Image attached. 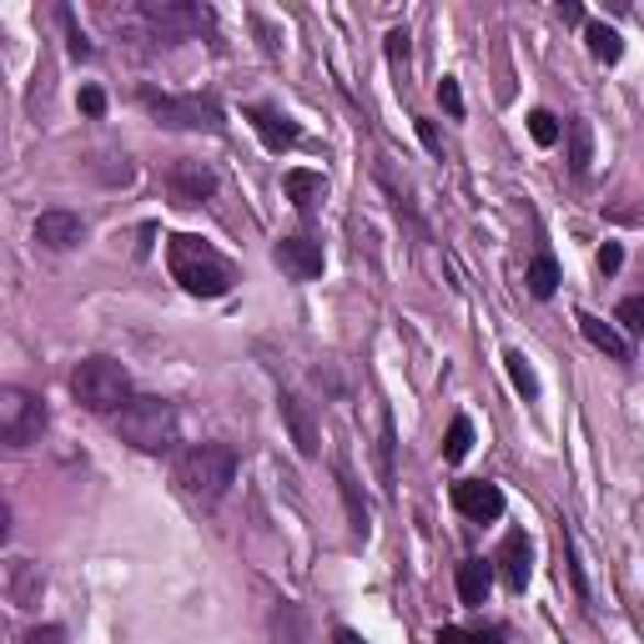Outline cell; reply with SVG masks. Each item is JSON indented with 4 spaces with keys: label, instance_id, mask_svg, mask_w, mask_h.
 <instances>
[{
    "label": "cell",
    "instance_id": "obj_15",
    "mask_svg": "<svg viewBox=\"0 0 644 644\" xmlns=\"http://www.w3.org/2000/svg\"><path fill=\"white\" fill-rule=\"evenodd\" d=\"M579 333L589 337V343L604 353V358H614V363H630V337L614 327V322H604V318H595V312H579Z\"/></svg>",
    "mask_w": 644,
    "mask_h": 644
},
{
    "label": "cell",
    "instance_id": "obj_1",
    "mask_svg": "<svg viewBox=\"0 0 644 644\" xmlns=\"http://www.w3.org/2000/svg\"><path fill=\"white\" fill-rule=\"evenodd\" d=\"M167 267L191 298H227L232 282H237V267L212 247V242L191 237V232H177L167 242Z\"/></svg>",
    "mask_w": 644,
    "mask_h": 644
},
{
    "label": "cell",
    "instance_id": "obj_6",
    "mask_svg": "<svg viewBox=\"0 0 644 644\" xmlns=\"http://www.w3.org/2000/svg\"><path fill=\"white\" fill-rule=\"evenodd\" d=\"M46 433V403L25 388H0V438L11 448H31Z\"/></svg>",
    "mask_w": 644,
    "mask_h": 644
},
{
    "label": "cell",
    "instance_id": "obj_25",
    "mask_svg": "<svg viewBox=\"0 0 644 644\" xmlns=\"http://www.w3.org/2000/svg\"><path fill=\"white\" fill-rule=\"evenodd\" d=\"M438 101H443V111H448V116H464V91H458L454 76H443V81H438Z\"/></svg>",
    "mask_w": 644,
    "mask_h": 644
},
{
    "label": "cell",
    "instance_id": "obj_24",
    "mask_svg": "<svg viewBox=\"0 0 644 644\" xmlns=\"http://www.w3.org/2000/svg\"><path fill=\"white\" fill-rule=\"evenodd\" d=\"M529 136H534L538 146H554L559 142V116H554V111H529Z\"/></svg>",
    "mask_w": 644,
    "mask_h": 644
},
{
    "label": "cell",
    "instance_id": "obj_13",
    "mask_svg": "<svg viewBox=\"0 0 644 644\" xmlns=\"http://www.w3.org/2000/svg\"><path fill=\"white\" fill-rule=\"evenodd\" d=\"M247 121L257 126V136H263L273 152H287V146H298V142H302L298 126H292L282 111H273V107H247Z\"/></svg>",
    "mask_w": 644,
    "mask_h": 644
},
{
    "label": "cell",
    "instance_id": "obj_36",
    "mask_svg": "<svg viewBox=\"0 0 644 644\" xmlns=\"http://www.w3.org/2000/svg\"><path fill=\"white\" fill-rule=\"evenodd\" d=\"M474 644H503V640H499V630H489V634H478Z\"/></svg>",
    "mask_w": 644,
    "mask_h": 644
},
{
    "label": "cell",
    "instance_id": "obj_16",
    "mask_svg": "<svg viewBox=\"0 0 644 644\" xmlns=\"http://www.w3.org/2000/svg\"><path fill=\"white\" fill-rule=\"evenodd\" d=\"M282 187H287V197H292L298 212H318V202L327 197V177H322V171H308V167H292L282 177Z\"/></svg>",
    "mask_w": 644,
    "mask_h": 644
},
{
    "label": "cell",
    "instance_id": "obj_27",
    "mask_svg": "<svg viewBox=\"0 0 644 644\" xmlns=\"http://www.w3.org/2000/svg\"><path fill=\"white\" fill-rule=\"evenodd\" d=\"M388 60L398 71H408V31H388Z\"/></svg>",
    "mask_w": 644,
    "mask_h": 644
},
{
    "label": "cell",
    "instance_id": "obj_2",
    "mask_svg": "<svg viewBox=\"0 0 644 644\" xmlns=\"http://www.w3.org/2000/svg\"><path fill=\"white\" fill-rule=\"evenodd\" d=\"M177 484L191 499L216 503L237 484V448H227V443H191L187 454L177 458Z\"/></svg>",
    "mask_w": 644,
    "mask_h": 644
},
{
    "label": "cell",
    "instance_id": "obj_22",
    "mask_svg": "<svg viewBox=\"0 0 644 644\" xmlns=\"http://www.w3.org/2000/svg\"><path fill=\"white\" fill-rule=\"evenodd\" d=\"M503 363H509V378H513V388L524 393V403H534V398H538V373L529 368V358H524V353H509Z\"/></svg>",
    "mask_w": 644,
    "mask_h": 644
},
{
    "label": "cell",
    "instance_id": "obj_34",
    "mask_svg": "<svg viewBox=\"0 0 644 644\" xmlns=\"http://www.w3.org/2000/svg\"><path fill=\"white\" fill-rule=\"evenodd\" d=\"M559 21L579 25V21H585V5H579V0H559Z\"/></svg>",
    "mask_w": 644,
    "mask_h": 644
},
{
    "label": "cell",
    "instance_id": "obj_7",
    "mask_svg": "<svg viewBox=\"0 0 644 644\" xmlns=\"http://www.w3.org/2000/svg\"><path fill=\"white\" fill-rule=\"evenodd\" d=\"M273 263L282 267L287 277H298V282H312V277H322L327 257H322V242H312V237H282V242L273 247Z\"/></svg>",
    "mask_w": 644,
    "mask_h": 644
},
{
    "label": "cell",
    "instance_id": "obj_21",
    "mask_svg": "<svg viewBox=\"0 0 644 644\" xmlns=\"http://www.w3.org/2000/svg\"><path fill=\"white\" fill-rule=\"evenodd\" d=\"M468 448H474V423L458 413L454 423H448V438H443V458H448V464H464Z\"/></svg>",
    "mask_w": 644,
    "mask_h": 644
},
{
    "label": "cell",
    "instance_id": "obj_12",
    "mask_svg": "<svg viewBox=\"0 0 644 644\" xmlns=\"http://www.w3.org/2000/svg\"><path fill=\"white\" fill-rule=\"evenodd\" d=\"M282 423H287V433H292V443H298V454L302 458H318V448H322V433H318V418H312V408L302 403L298 393H287L282 388Z\"/></svg>",
    "mask_w": 644,
    "mask_h": 644
},
{
    "label": "cell",
    "instance_id": "obj_32",
    "mask_svg": "<svg viewBox=\"0 0 644 644\" xmlns=\"http://www.w3.org/2000/svg\"><path fill=\"white\" fill-rule=\"evenodd\" d=\"M478 634H468V630H458V624H443L438 634H433V644H474Z\"/></svg>",
    "mask_w": 644,
    "mask_h": 644
},
{
    "label": "cell",
    "instance_id": "obj_5",
    "mask_svg": "<svg viewBox=\"0 0 644 644\" xmlns=\"http://www.w3.org/2000/svg\"><path fill=\"white\" fill-rule=\"evenodd\" d=\"M142 107L152 111L162 126H181V132H222V111L207 96H171L156 91V86H142Z\"/></svg>",
    "mask_w": 644,
    "mask_h": 644
},
{
    "label": "cell",
    "instance_id": "obj_4",
    "mask_svg": "<svg viewBox=\"0 0 644 644\" xmlns=\"http://www.w3.org/2000/svg\"><path fill=\"white\" fill-rule=\"evenodd\" d=\"M71 398L86 413H121L132 403V373L121 368L116 358H86L71 373Z\"/></svg>",
    "mask_w": 644,
    "mask_h": 644
},
{
    "label": "cell",
    "instance_id": "obj_8",
    "mask_svg": "<svg viewBox=\"0 0 644 644\" xmlns=\"http://www.w3.org/2000/svg\"><path fill=\"white\" fill-rule=\"evenodd\" d=\"M36 242L51 252H71L86 242V216L81 212H66V207H51V212L36 216Z\"/></svg>",
    "mask_w": 644,
    "mask_h": 644
},
{
    "label": "cell",
    "instance_id": "obj_28",
    "mask_svg": "<svg viewBox=\"0 0 644 644\" xmlns=\"http://www.w3.org/2000/svg\"><path fill=\"white\" fill-rule=\"evenodd\" d=\"M21 644H66V630H60V624H41V630H31Z\"/></svg>",
    "mask_w": 644,
    "mask_h": 644
},
{
    "label": "cell",
    "instance_id": "obj_33",
    "mask_svg": "<svg viewBox=\"0 0 644 644\" xmlns=\"http://www.w3.org/2000/svg\"><path fill=\"white\" fill-rule=\"evenodd\" d=\"M418 136H423V146H429L433 156H443V136H438V126H433V121H418Z\"/></svg>",
    "mask_w": 644,
    "mask_h": 644
},
{
    "label": "cell",
    "instance_id": "obj_14",
    "mask_svg": "<svg viewBox=\"0 0 644 644\" xmlns=\"http://www.w3.org/2000/svg\"><path fill=\"white\" fill-rule=\"evenodd\" d=\"M5 589H11L15 609H36L41 595H46V579H41V569L31 559H11V569H5Z\"/></svg>",
    "mask_w": 644,
    "mask_h": 644
},
{
    "label": "cell",
    "instance_id": "obj_10",
    "mask_svg": "<svg viewBox=\"0 0 644 644\" xmlns=\"http://www.w3.org/2000/svg\"><path fill=\"white\" fill-rule=\"evenodd\" d=\"M499 574H503V585L513 589V595H524L529 589V574H534V544H529L524 529H513L509 538L499 544Z\"/></svg>",
    "mask_w": 644,
    "mask_h": 644
},
{
    "label": "cell",
    "instance_id": "obj_9",
    "mask_svg": "<svg viewBox=\"0 0 644 644\" xmlns=\"http://www.w3.org/2000/svg\"><path fill=\"white\" fill-rule=\"evenodd\" d=\"M454 509L464 519H474V524H493L503 513V489L499 484H484V478H468V484L454 489Z\"/></svg>",
    "mask_w": 644,
    "mask_h": 644
},
{
    "label": "cell",
    "instance_id": "obj_30",
    "mask_svg": "<svg viewBox=\"0 0 644 644\" xmlns=\"http://www.w3.org/2000/svg\"><path fill=\"white\" fill-rule=\"evenodd\" d=\"M81 111L86 116H107V96H101V86H86L81 91Z\"/></svg>",
    "mask_w": 644,
    "mask_h": 644
},
{
    "label": "cell",
    "instance_id": "obj_17",
    "mask_svg": "<svg viewBox=\"0 0 644 644\" xmlns=\"http://www.w3.org/2000/svg\"><path fill=\"white\" fill-rule=\"evenodd\" d=\"M489 585H493V564H484V559H464V564H458V599H464L468 609H484Z\"/></svg>",
    "mask_w": 644,
    "mask_h": 644
},
{
    "label": "cell",
    "instance_id": "obj_20",
    "mask_svg": "<svg viewBox=\"0 0 644 644\" xmlns=\"http://www.w3.org/2000/svg\"><path fill=\"white\" fill-rule=\"evenodd\" d=\"M524 282L534 298H554V292H559V263H554V257H534Z\"/></svg>",
    "mask_w": 644,
    "mask_h": 644
},
{
    "label": "cell",
    "instance_id": "obj_26",
    "mask_svg": "<svg viewBox=\"0 0 644 644\" xmlns=\"http://www.w3.org/2000/svg\"><path fill=\"white\" fill-rule=\"evenodd\" d=\"M620 322L630 327L634 337H644V298H624L620 302Z\"/></svg>",
    "mask_w": 644,
    "mask_h": 644
},
{
    "label": "cell",
    "instance_id": "obj_3",
    "mask_svg": "<svg viewBox=\"0 0 644 644\" xmlns=\"http://www.w3.org/2000/svg\"><path fill=\"white\" fill-rule=\"evenodd\" d=\"M116 433L121 443H132L142 454H171L181 438V418L167 398H132L116 413Z\"/></svg>",
    "mask_w": 644,
    "mask_h": 644
},
{
    "label": "cell",
    "instance_id": "obj_23",
    "mask_svg": "<svg viewBox=\"0 0 644 644\" xmlns=\"http://www.w3.org/2000/svg\"><path fill=\"white\" fill-rule=\"evenodd\" d=\"M337 484H343V499H347V513H353V534H368V509L358 503V484H353V474H347L343 464H337Z\"/></svg>",
    "mask_w": 644,
    "mask_h": 644
},
{
    "label": "cell",
    "instance_id": "obj_11",
    "mask_svg": "<svg viewBox=\"0 0 644 644\" xmlns=\"http://www.w3.org/2000/svg\"><path fill=\"white\" fill-rule=\"evenodd\" d=\"M167 187H171V197H177L181 207H202L207 197L216 191V171L207 167V162H177L171 177H167Z\"/></svg>",
    "mask_w": 644,
    "mask_h": 644
},
{
    "label": "cell",
    "instance_id": "obj_29",
    "mask_svg": "<svg viewBox=\"0 0 644 644\" xmlns=\"http://www.w3.org/2000/svg\"><path fill=\"white\" fill-rule=\"evenodd\" d=\"M620 263H624V247L620 242H604L599 247V273H620Z\"/></svg>",
    "mask_w": 644,
    "mask_h": 644
},
{
    "label": "cell",
    "instance_id": "obj_31",
    "mask_svg": "<svg viewBox=\"0 0 644 644\" xmlns=\"http://www.w3.org/2000/svg\"><path fill=\"white\" fill-rule=\"evenodd\" d=\"M60 25L71 31V56H91V46H86V36L76 31V15H71V11H60Z\"/></svg>",
    "mask_w": 644,
    "mask_h": 644
},
{
    "label": "cell",
    "instance_id": "obj_19",
    "mask_svg": "<svg viewBox=\"0 0 644 644\" xmlns=\"http://www.w3.org/2000/svg\"><path fill=\"white\" fill-rule=\"evenodd\" d=\"M585 41H589V56L595 60H604V66H614V60L624 56V41H620V31H614V25H589L585 31Z\"/></svg>",
    "mask_w": 644,
    "mask_h": 644
},
{
    "label": "cell",
    "instance_id": "obj_35",
    "mask_svg": "<svg viewBox=\"0 0 644 644\" xmlns=\"http://www.w3.org/2000/svg\"><path fill=\"white\" fill-rule=\"evenodd\" d=\"M333 644H368L358 630H333Z\"/></svg>",
    "mask_w": 644,
    "mask_h": 644
},
{
    "label": "cell",
    "instance_id": "obj_18",
    "mask_svg": "<svg viewBox=\"0 0 644 644\" xmlns=\"http://www.w3.org/2000/svg\"><path fill=\"white\" fill-rule=\"evenodd\" d=\"M589 162H595V136H589L585 116H574L569 121V167H574V177H585Z\"/></svg>",
    "mask_w": 644,
    "mask_h": 644
}]
</instances>
